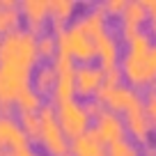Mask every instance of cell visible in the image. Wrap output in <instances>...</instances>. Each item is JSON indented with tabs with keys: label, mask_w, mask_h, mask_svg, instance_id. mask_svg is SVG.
Returning <instances> with one entry per match:
<instances>
[{
	"label": "cell",
	"mask_w": 156,
	"mask_h": 156,
	"mask_svg": "<svg viewBox=\"0 0 156 156\" xmlns=\"http://www.w3.org/2000/svg\"><path fill=\"white\" fill-rule=\"evenodd\" d=\"M37 60V34L28 28H19L0 37V64H14L32 71Z\"/></svg>",
	"instance_id": "6da1fadb"
},
{
	"label": "cell",
	"mask_w": 156,
	"mask_h": 156,
	"mask_svg": "<svg viewBox=\"0 0 156 156\" xmlns=\"http://www.w3.org/2000/svg\"><path fill=\"white\" fill-rule=\"evenodd\" d=\"M39 119H41V131H39V142L51 156H73L71 154V142L64 136L62 126L55 115V103H46L39 108Z\"/></svg>",
	"instance_id": "7a4b0ae2"
},
{
	"label": "cell",
	"mask_w": 156,
	"mask_h": 156,
	"mask_svg": "<svg viewBox=\"0 0 156 156\" xmlns=\"http://www.w3.org/2000/svg\"><path fill=\"white\" fill-rule=\"evenodd\" d=\"M119 71L126 78V83L131 87H149L156 83V71L151 67L149 51L147 53H138V51H126L119 58Z\"/></svg>",
	"instance_id": "3957f363"
},
{
	"label": "cell",
	"mask_w": 156,
	"mask_h": 156,
	"mask_svg": "<svg viewBox=\"0 0 156 156\" xmlns=\"http://www.w3.org/2000/svg\"><path fill=\"white\" fill-rule=\"evenodd\" d=\"M94 99H97L103 108L117 112V115H122V112L126 115L129 110L142 106V94L138 92L136 87H131L129 83H119V85H112V87L101 85L99 92L94 94Z\"/></svg>",
	"instance_id": "277c9868"
},
{
	"label": "cell",
	"mask_w": 156,
	"mask_h": 156,
	"mask_svg": "<svg viewBox=\"0 0 156 156\" xmlns=\"http://www.w3.org/2000/svg\"><path fill=\"white\" fill-rule=\"evenodd\" d=\"M58 39V51L60 53L71 55L73 60H80V64H87L92 58H97V48H94V39L87 37L83 30H78L76 25H67L55 34Z\"/></svg>",
	"instance_id": "5b68a950"
},
{
	"label": "cell",
	"mask_w": 156,
	"mask_h": 156,
	"mask_svg": "<svg viewBox=\"0 0 156 156\" xmlns=\"http://www.w3.org/2000/svg\"><path fill=\"white\" fill-rule=\"evenodd\" d=\"M51 62L55 67V87L51 92L53 101L62 103L73 99V94H76V64H73V58L58 51V55Z\"/></svg>",
	"instance_id": "8992f818"
},
{
	"label": "cell",
	"mask_w": 156,
	"mask_h": 156,
	"mask_svg": "<svg viewBox=\"0 0 156 156\" xmlns=\"http://www.w3.org/2000/svg\"><path fill=\"white\" fill-rule=\"evenodd\" d=\"M55 115H58V122L62 126L64 136L71 138V140L90 129V115L85 110V106L80 101H76V99L55 103Z\"/></svg>",
	"instance_id": "52a82bcc"
},
{
	"label": "cell",
	"mask_w": 156,
	"mask_h": 156,
	"mask_svg": "<svg viewBox=\"0 0 156 156\" xmlns=\"http://www.w3.org/2000/svg\"><path fill=\"white\" fill-rule=\"evenodd\" d=\"M92 129H94V133L99 136V140H101L106 147L126 138V124H124L122 115H117V112L108 110V108H103V110L94 117V126Z\"/></svg>",
	"instance_id": "ba28073f"
},
{
	"label": "cell",
	"mask_w": 156,
	"mask_h": 156,
	"mask_svg": "<svg viewBox=\"0 0 156 156\" xmlns=\"http://www.w3.org/2000/svg\"><path fill=\"white\" fill-rule=\"evenodd\" d=\"M103 73L106 69L101 64H78L76 67V94H80L83 99H92L99 92V87L103 85Z\"/></svg>",
	"instance_id": "9c48e42d"
},
{
	"label": "cell",
	"mask_w": 156,
	"mask_h": 156,
	"mask_svg": "<svg viewBox=\"0 0 156 156\" xmlns=\"http://www.w3.org/2000/svg\"><path fill=\"white\" fill-rule=\"evenodd\" d=\"M0 145L7 147L9 151L30 149V138L25 136L14 115H0Z\"/></svg>",
	"instance_id": "30bf717a"
},
{
	"label": "cell",
	"mask_w": 156,
	"mask_h": 156,
	"mask_svg": "<svg viewBox=\"0 0 156 156\" xmlns=\"http://www.w3.org/2000/svg\"><path fill=\"white\" fill-rule=\"evenodd\" d=\"M94 48H97V58H99V62H101L103 69L119 67L122 53H119V41H117V37L112 32H108V30L99 32L97 37H94Z\"/></svg>",
	"instance_id": "8fae6325"
},
{
	"label": "cell",
	"mask_w": 156,
	"mask_h": 156,
	"mask_svg": "<svg viewBox=\"0 0 156 156\" xmlns=\"http://www.w3.org/2000/svg\"><path fill=\"white\" fill-rule=\"evenodd\" d=\"M124 124H126V131L136 138V142H149L154 126H151V122H149L145 103L138 106V108H133V110H129L126 115H124Z\"/></svg>",
	"instance_id": "7c38bea8"
},
{
	"label": "cell",
	"mask_w": 156,
	"mask_h": 156,
	"mask_svg": "<svg viewBox=\"0 0 156 156\" xmlns=\"http://www.w3.org/2000/svg\"><path fill=\"white\" fill-rule=\"evenodd\" d=\"M149 19L142 0H126V7L119 14V28H122V34L129 37L136 30H142V23Z\"/></svg>",
	"instance_id": "4fadbf2b"
},
{
	"label": "cell",
	"mask_w": 156,
	"mask_h": 156,
	"mask_svg": "<svg viewBox=\"0 0 156 156\" xmlns=\"http://www.w3.org/2000/svg\"><path fill=\"white\" fill-rule=\"evenodd\" d=\"M19 7H21V16L28 23V30L37 34L48 19V0H23Z\"/></svg>",
	"instance_id": "5bb4252c"
},
{
	"label": "cell",
	"mask_w": 156,
	"mask_h": 156,
	"mask_svg": "<svg viewBox=\"0 0 156 156\" xmlns=\"http://www.w3.org/2000/svg\"><path fill=\"white\" fill-rule=\"evenodd\" d=\"M73 25H76L78 30H83V32L87 34V37H92V39L97 37L99 32H103V30H106V14H103V9H101V2L87 7L78 19H73Z\"/></svg>",
	"instance_id": "9a60e30c"
},
{
	"label": "cell",
	"mask_w": 156,
	"mask_h": 156,
	"mask_svg": "<svg viewBox=\"0 0 156 156\" xmlns=\"http://www.w3.org/2000/svg\"><path fill=\"white\" fill-rule=\"evenodd\" d=\"M76 12V0H48V19H51V32L58 34L69 25Z\"/></svg>",
	"instance_id": "2e32d148"
},
{
	"label": "cell",
	"mask_w": 156,
	"mask_h": 156,
	"mask_svg": "<svg viewBox=\"0 0 156 156\" xmlns=\"http://www.w3.org/2000/svg\"><path fill=\"white\" fill-rule=\"evenodd\" d=\"M71 154L73 156H108L106 145L99 140V136L94 133V129H87L85 133H80L78 138L71 140Z\"/></svg>",
	"instance_id": "e0dca14e"
},
{
	"label": "cell",
	"mask_w": 156,
	"mask_h": 156,
	"mask_svg": "<svg viewBox=\"0 0 156 156\" xmlns=\"http://www.w3.org/2000/svg\"><path fill=\"white\" fill-rule=\"evenodd\" d=\"M21 19H23L21 16V7L14 0H0V37L19 30Z\"/></svg>",
	"instance_id": "ac0fdd59"
},
{
	"label": "cell",
	"mask_w": 156,
	"mask_h": 156,
	"mask_svg": "<svg viewBox=\"0 0 156 156\" xmlns=\"http://www.w3.org/2000/svg\"><path fill=\"white\" fill-rule=\"evenodd\" d=\"M32 87L37 90L41 97L53 92V87H55V67H53V62H41V64L34 67Z\"/></svg>",
	"instance_id": "d6986e66"
},
{
	"label": "cell",
	"mask_w": 156,
	"mask_h": 156,
	"mask_svg": "<svg viewBox=\"0 0 156 156\" xmlns=\"http://www.w3.org/2000/svg\"><path fill=\"white\" fill-rule=\"evenodd\" d=\"M41 106H44V97H41L32 85L25 87L23 92L19 94V99H16V108H19L21 112H39Z\"/></svg>",
	"instance_id": "ffe728a7"
},
{
	"label": "cell",
	"mask_w": 156,
	"mask_h": 156,
	"mask_svg": "<svg viewBox=\"0 0 156 156\" xmlns=\"http://www.w3.org/2000/svg\"><path fill=\"white\" fill-rule=\"evenodd\" d=\"M37 55L44 58L46 62H51V60L58 55V39H55V34L51 32V30L37 34Z\"/></svg>",
	"instance_id": "44dd1931"
},
{
	"label": "cell",
	"mask_w": 156,
	"mask_h": 156,
	"mask_svg": "<svg viewBox=\"0 0 156 156\" xmlns=\"http://www.w3.org/2000/svg\"><path fill=\"white\" fill-rule=\"evenodd\" d=\"M106 154H108V156H142L138 142H136V140H129V138H124V140H117V142H112V145H108Z\"/></svg>",
	"instance_id": "7402d4cb"
},
{
	"label": "cell",
	"mask_w": 156,
	"mask_h": 156,
	"mask_svg": "<svg viewBox=\"0 0 156 156\" xmlns=\"http://www.w3.org/2000/svg\"><path fill=\"white\" fill-rule=\"evenodd\" d=\"M19 124L25 131V136L39 140V131H41V119H39V112H21L19 115Z\"/></svg>",
	"instance_id": "603a6c76"
},
{
	"label": "cell",
	"mask_w": 156,
	"mask_h": 156,
	"mask_svg": "<svg viewBox=\"0 0 156 156\" xmlns=\"http://www.w3.org/2000/svg\"><path fill=\"white\" fill-rule=\"evenodd\" d=\"M142 103H145V110H147V115H149L151 126L156 129V83L147 87L145 97H142Z\"/></svg>",
	"instance_id": "cb8c5ba5"
},
{
	"label": "cell",
	"mask_w": 156,
	"mask_h": 156,
	"mask_svg": "<svg viewBox=\"0 0 156 156\" xmlns=\"http://www.w3.org/2000/svg\"><path fill=\"white\" fill-rule=\"evenodd\" d=\"M124 7H126V0H103L101 2V9L106 16H119Z\"/></svg>",
	"instance_id": "d4e9b609"
},
{
	"label": "cell",
	"mask_w": 156,
	"mask_h": 156,
	"mask_svg": "<svg viewBox=\"0 0 156 156\" xmlns=\"http://www.w3.org/2000/svg\"><path fill=\"white\" fill-rule=\"evenodd\" d=\"M83 106H85V110H87V115H90V119H92V117H97V115H99V112H101V110H103V106H101V103H99V101H97V99H87V101H85V103H83Z\"/></svg>",
	"instance_id": "484cf974"
},
{
	"label": "cell",
	"mask_w": 156,
	"mask_h": 156,
	"mask_svg": "<svg viewBox=\"0 0 156 156\" xmlns=\"http://www.w3.org/2000/svg\"><path fill=\"white\" fill-rule=\"evenodd\" d=\"M140 154L142 156H156V142H145V147H142L140 149Z\"/></svg>",
	"instance_id": "4316f807"
},
{
	"label": "cell",
	"mask_w": 156,
	"mask_h": 156,
	"mask_svg": "<svg viewBox=\"0 0 156 156\" xmlns=\"http://www.w3.org/2000/svg\"><path fill=\"white\" fill-rule=\"evenodd\" d=\"M142 5H145L149 19H154V16H156V0H142Z\"/></svg>",
	"instance_id": "83f0119b"
},
{
	"label": "cell",
	"mask_w": 156,
	"mask_h": 156,
	"mask_svg": "<svg viewBox=\"0 0 156 156\" xmlns=\"http://www.w3.org/2000/svg\"><path fill=\"white\" fill-rule=\"evenodd\" d=\"M7 156H41L32 149H23V151H7Z\"/></svg>",
	"instance_id": "f1b7e54d"
},
{
	"label": "cell",
	"mask_w": 156,
	"mask_h": 156,
	"mask_svg": "<svg viewBox=\"0 0 156 156\" xmlns=\"http://www.w3.org/2000/svg\"><path fill=\"white\" fill-rule=\"evenodd\" d=\"M149 60H151V67H154V71H156V44L151 46V51H149Z\"/></svg>",
	"instance_id": "f546056e"
},
{
	"label": "cell",
	"mask_w": 156,
	"mask_h": 156,
	"mask_svg": "<svg viewBox=\"0 0 156 156\" xmlns=\"http://www.w3.org/2000/svg\"><path fill=\"white\" fill-rule=\"evenodd\" d=\"M151 21V30H154V34H156V16H154V19H149Z\"/></svg>",
	"instance_id": "4dcf8cb0"
},
{
	"label": "cell",
	"mask_w": 156,
	"mask_h": 156,
	"mask_svg": "<svg viewBox=\"0 0 156 156\" xmlns=\"http://www.w3.org/2000/svg\"><path fill=\"white\" fill-rule=\"evenodd\" d=\"M0 156H7V149H5L2 145H0Z\"/></svg>",
	"instance_id": "1f68e13d"
}]
</instances>
